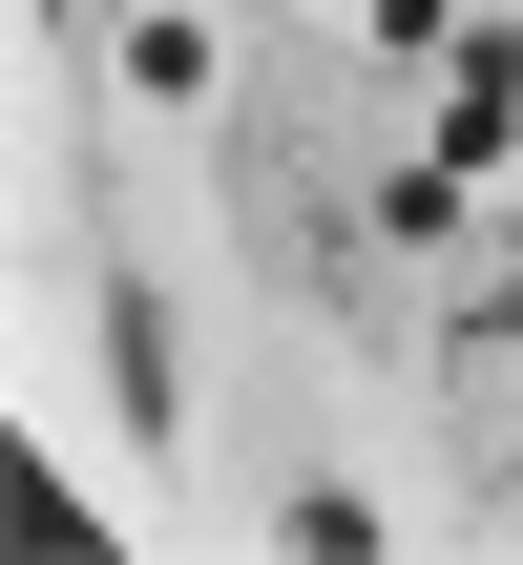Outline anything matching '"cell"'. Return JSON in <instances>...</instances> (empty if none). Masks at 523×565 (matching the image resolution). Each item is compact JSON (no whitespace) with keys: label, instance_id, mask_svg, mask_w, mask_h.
I'll return each instance as SVG.
<instances>
[{"label":"cell","instance_id":"obj_1","mask_svg":"<svg viewBox=\"0 0 523 565\" xmlns=\"http://www.w3.org/2000/svg\"><path fill=\"white\" fill-rule=\"evenodd\" d=\"M440 461H461V503H523V252H482V231L440 294Z\"/></svg>","mask_w":523,"mask_h":565},{"label":"cell","instance_id":"obj_2","mask_svg":"<svg viewBox=\"0 0 523 565\" xmlns=\"http://www.w3.org/2000/svg\"><path fill=\"white\" fill-rule=\"evenodd\" d=\"M105 398H126V440H189V335L147 273H105Z\"/></svg>","mask_w":523,"mask_h":565},{"label":"cell","instance_id":"obj_3","mask_svg":"<svg viewBox=\"0 0 523 565\" xmlns=\"http://www.w3.org/2000/svg\"><path fill=\"white\" fill-rule=\"evenodd\" d=\"M0 545H21V565H84V545H105V524H84V482H63L42 440L0 461Z\"/></svg>","mask_w":523,"mask_h":565},{"label":"cell","instance_id":"obj_4","mask_svg":"<svg viewBox=\"0 0 523 565\" xmlns=\"http://www.w3.org/2000/svg\"><path fill=\"white\" fill-rule=\"evenodd\" d=\"M126 105H210V21H189V0L126 21Z\"/></svg>","mask_w":523,"mask_h":565}]
</instances>
